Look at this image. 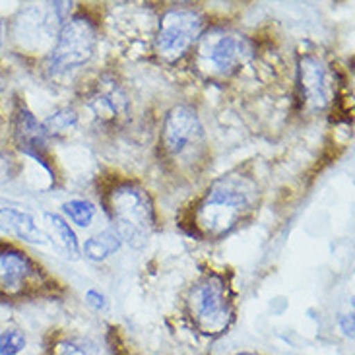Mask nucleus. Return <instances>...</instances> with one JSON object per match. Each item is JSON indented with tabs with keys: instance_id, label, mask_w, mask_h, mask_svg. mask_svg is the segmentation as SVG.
<instances>
[{
	"instance_id": "nucleus-5",
	"label": "nucleus",
	"mask_w": 355,
	"mask_h": 355,
	"mask_svg": "<svg viewBox=\"0 0 355 355\" xmlns=\"http://www.w3.org/2000/svg\"><path fill=\"white\" fill-rule=\"evenodd\" d=\"M162 144L165 154L175 162H191L194 155H198L206 144V136L200 116L192 107L177 105L167 113L162 130Z\"/></svg>"
},
{
	"instance_id": "nucleus-12",
	"label": "nucleus",
	"mask_w": 355,
	"mask_h": 355,
	"mask_svg": "<svg viewBox=\"0 0 355 355\" xmlns=\"http://www.w3.org/2000/svg\"><path fill=\"white\" fill-rule=\"evenodd\" d=\"M16 138H18L19 148L28 154L35 155L41 159V154L45 150V138L47 132L43 125H39L37 119L31 115L29 111H21L16 121Z\"/></svg>"
},
{
	"instance_id": "nucleus-11",
	"label": "nucleus",
	"mask_w": 355,
	"mask_h": 355,
	"mask_svg": "<svg viewBox=\"0 0 355 355\" xmlns=\"http://www.w3.org/2000/svg\"><path fill=\"white\" fill-rule=\"evenodd\" d=\"M0 230L28 243H45V235L26 211L0 208Z\"/></svg>"
},
{
	"instance_id": "nucleus-7",
	"label": "nucleus",
	"mask_w": 355,
	"mask_h": 355,
	"mask_svg": "<svg viewBox=\"0 0 355 355\" xmlns=\"http://www.w3.org/2000/svg\"><path fill=\"white\" fill-rule=\"evenodd\" d=\"M96 28L84 16L67 21L58 35L55 51L51 55V67L55 70H74L87 64L96 53Z\"/></svg>"
},
{
	"instance_id": "nucleus-16",
	"label": "nucleus",
	"mask_w": 355,
	"mask_h": 355,
	"mask_svg": "<svg viewBox=\"0 0 355 355\" xmlns=\"http://www.w3.org/2000/svg\"><path fill=\"white\" fill-rule=\"evenodd\" d=\"M78 123V116L76 113L72 111V109H62V111H58L55 115H51L45 121V132L47 135H62V132H67L70 130L72 126H76Z\"/></svg>"
},
{
	"instance_id": "nucleus-3",
	"label": "nucleus",
	"mask_w": 355,
	"mask_h": 355,
	"mask_svg": "<svg viewBox=\"0 0 355 355\" xmlns=\"http://www.w3.org/2000/svg\"><path fill=\"white\" fill-rule=\"evenodd\" d=\"M187 311L204 336L223 334L233 322V301L225 279L218 274L198 279L189 291Z\"/></svg>"
},
{
	"instance_id": "nucleus-14",
	"label": "nucleus",
	"mask_w": 355,
	"mask_h": 355,
	"mask_svg": "<svg viewBox=\"0 0 355 355\" xmlns=\"http://www.w3.org/2000/svg\"><path fill=\"white\" fill-rule=\"evenodd\" d=\"M45 220H47L49 227H51V231H53V237L57 239V243L62 247V249L67 250L68 257L78 259V254H80V247H78L76 233L72 231V227H70V225H68L67 221L62 220L60 216H57V214H45Z\"/></svg>"
},
{
	"instance_id": "nucleus-6",
	"label": "nucleus",
	"mask_w": 355,
	"mask_h": 355,
	"mask_svg": "<svg viewBox=\"0 0 355 355\" xmlns=\"http://www.w3.org/2000/svg\"><path fill=\"white\" fill-rule=\"evenodd\" d=\"M204 18L194 10H169L162 18L155 37L157 55L173 62L189 53L204 33Z\"/></svg>"
},
{
	"instance_id": "nucleus-10",
	"label": "nucleus",
	"mask_w": 355,
	"mask_h": 355,
	"mask_svg": "<svg viewBox=\"0 0 355 355\" xmlns=\"http://www.w3.org/2000/svg\"><path fill=\"white\" fill-rule=\"evenodd\" d=\"M87 105L94 111L97 121L116 123L128 113V97L115 80L103 78L94 87L92 96L87 99Z\"/></svg>"
},
{
	"instance_id": "nucleus-9",
	"label": "nucleus",
	"mask_w": 355,
	"mask_h": 355,
	"mask_svg": "<svg viewBox=\"0 0 355 355\" xmlns=\"http://www.w3.org/2000/svg\"><path fill=\"white\" fill-rule=\"evenodd\" d=\"M39 276L28 254L12 247H0V295L16 297L26 293Z\"/></svg>"
},
{
	"instance_id": "nucleus-21",
	"label": "nucleus",
	"mask_w": 355,
	"mask_h": 355,
	"mask_svg": "<svg viewBox=\"0 0 355 355\" xmlns=\"http://www.w3.org/2000/svg\"><path fill=\"white\" fill-rule=\"evenodd\" d=\"M2 37H4V31H2V24H0V45H2Z\"/></svg>"
},
{
	"instance_id": "nucleus-1",
	"label": "nucleus",
	"mask_w": 355,
	"mask_h": 355,
	"mask_svg": "<svg viewBox=\"0 0 355 355\" xmlns=\"http://www.w3.org/2000/svg\"><path fill=\"white\" fill-rule=\"evenodd\" d=\"M257 206V184L249 177L231 173L210 184L192 210V231L202 239H221Z\"/></svg>"
},
{
	"instance_id": "nucleus-13",
	"label": "nucleus",
	"mask_w": 355,
	"mask_h": 355,
	"mask_svg": "<svg viewBox=\"0 0 355 355\" xmlns=\"http://www.w3.org/2000/svg\"><path fill=\"white\" fill-rule=\"evenodd\" d=\"M119 247H121V237L115 231H103L84 243V254H86V259L94 260V262H101V260L109 259L111 254H115Z\"/></svg>"
},
{
	"instance_id": "nucleus-17",
	"label": "nucleus",
	"mask_w": 355,
	"mask_h": 355,
	"mask_svg": "<svg viewBox=\"0 0 355 355\" xmlns=\"http://www.w3.org/2000/svg\"><path fill=\"white\" fill-rule=\"evenodd\" d=\"M26 347V336L19 330H4L0 334V355H18Z\"/></svg>"
},
{
	"instance_id": "nucleus-22",
	"label": "nucleus",
	"mask_w": 355,
	"mask_h": 355,
	"mask_svg": "<svg viewBox=\"0 0 355 355\" xmlns=\"http://www.w3.org/2000/svg\"><path fill=\"white\" fill-rule=\"evenodd\" d=\"M239 355H252V354H239Z\"/></svg>"
},
{
	"instance_id": "nucleus-2",
	"label": "nucleus",
	"mask_w": 355,
	"mask_h": 355,
	"mask_svg": "<svg viewBox=\"0 0 355 355\" xmlns=\"http://www.w3.org/2000/svg\"><path fill=\"white\" fill-rule=\"evenodd\" d=\"M107 210L115 233L130 247H142L154 230V208L144 189L135 182L115 184L107 194Z\"/></svg>"
},
{
	"instance_id": "nucleus-19",
	"label": "nucleus",
	"mask_w": 355,
	"mask_h": 355,
	"mask_svg": "<svg viewBox=\"0 0 355 355\" xmlns=\"http://www.w3.org/2000/svg\"><path fill=\"white\" fill-rule=\"evenodd\" d=\"M86 301L92 307L96 309V311H101V309L105 307V297H103L99 291H96V289H89V291H87Z\"/></svg>"
},
{
	"instance_id": "nucleus-15",
	"label": "nucleus",
	"mask_w": 355,
	"mask_h": 355,
	"mask_svg": "<svg viewBox=\"0 0 355 355\" xmlns=\"http://www.w3.org/2000/svg\"><path fill=\"white\" fill-rule=\"evenodd\" d=\"M64 211L70 220L74 221L80 227H87L94 218H96V208L94 204L87 200H70L64 204Z\"/></svg>"
},
{
	"instance_id": "nucleus-8",
	"label": "nucleus",
	"mask_w": 355,
	"mask_h": 355,
	"mask_svg": "<svg viewBox=\"0 0 355 355\" xmlns=\"http://www.w3.org/2000/svg\"><path fill=\"white\" fill-rule=\"evenodd\" d=\"M299 86L305 103L311 109L322 111L332 103L334 76L320 58L307 55L299 60Z\"/></svg>"
},
{
	"instance_id": "nucleus-20",
	"label": "nucleus",
	"mask_w": 355,
	"mask_h": 355,
	"mask_svg": "<svg viewBox=\"0 0 355 355\" xmlns=\"http://www.w3.org/2000/svg\"><path fill=\"white\" fill-rule=\"evenodd\" d=\"M342 328H344V334H346V336H354V318L352 317L342 318Z\"/></svg>"
},
{
	"instance_id": "nucleus-18",
	"label": "nucleus",
	"mask_w": 355,
	"mask_h": 355,
	"mask_svg": "<svg viewBox=\"0 0 355 355\" xmlns=\"http://www.w3.org/2000/svg\"><path fill=\"white\" fill-rule=\"evenodd\" d=\"M55 355H94V349L80 340H64L55 347Z\"/></svg>"
},
{
	"instance_id": "nucleus-4",
	"label": "nucleus",
	"mask_w": 355,
	"mask_h": 355,
	"mask_svg": "<svg viewBox=\"0 0 355 355\" xmlns=\"http://www.w3.org/2000/svg\"><path fill=\"white\" fill-rule=\"evenodd\" d=\"M252 57V45L245 35L230 29H210L198 39V62L210 74L230 76Z\"/></svg>"
}]
</instances>
